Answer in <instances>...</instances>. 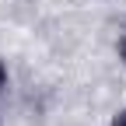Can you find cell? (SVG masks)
<instances>
[{"label": "cell", "instance_id": "cell-1", "mask_svg": "<svg viewBox=\"0 0 126 126\" xmlns=\"http://www.w3.org/2000/svg\"><path fill=\"white\" fill-rule=\"evenodd\" d=\"M7 84H11V74H7V63L0 60V94L7 91Z\"/></svg>", "mask_w": 126, "mask_h": 126}, {"label": "cell", "instance_id": "cell-2", "mask_svg": "<svg viewBox=\"0 0 126 126\" xmlns=\"http://www.w3.org/2000/svg\"><path fill=\"white\" fill-rule=\"evenodd\" d=\"M116 56H119V63H123V67H126V35L116 42Z\"/></svg>", "mask_w": 126, "mask_h": 126}, {"label": "cell", "instance_id": "cell-3", "mask_svg": "<svg viewBox=\"0 0 126 126\" xmlns=\"http://www.w3.org/2000/svg\"><path fill=\"white\" fill-rule=\"evenodd\" d=\"M112 126H126V109H123V112H119V116L112 119Z\"/></svg>", "mask_w": 126, "mask_h": 126}, {"label": "cell", "instance_id": "cell-4", "mask_svg": "<svg viewBox=\"0 0 126 126\" xmlns=\"http://www.w3.org/2000/svg\"><path fill=\"white\" fill-rule=\"evenodd\" d=\"M109 126H112V123H109Z\"/></svg>", "mask_w": 126, "mask_h": 126}]
</instances>
